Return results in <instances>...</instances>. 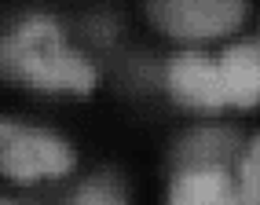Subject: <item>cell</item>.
Listing matches in <instances>:
<instances>
[{"label":"cell","instance_id":"6da1fadb","mask_svg":"<svg viewBox=\"0 0 260 205\" xmlns=\"http://www.w3.org/2000/svg\"><path fill=\"white\" fill-rule=\"evenodd\" d=\"M0 74L37 92L88 95L95 88L92 62L66 44L62 29L44 15H33L8 37H0Z\"/></svg>","mask_w":260,"mask_h":205},{"label":"cell","instance_id":"7a4b0ae2","mask_svg":"<svg viewBox=\"0 0 260 205\" xmlns=\"http://www.w3.org/2000/svg\"><path fill=\"white\" fill-rule=\"evenodd\" d=\"M74 168V150L59 135L0 121V173L15 183H37L51 176H66Z\"/></svg>","mask_w":260,"mask_h":205},{"label":"cell","instance_id":"3957f363","mask_svg":"<svg viewBox=\"0 0 260 205\" xmlns=\"http://www.w3.org/2000/svg\"><path fill=\"white\" fill-rule=\"evenodd\" d=\"M147 15L176 41H213L242 26L246 0H147Z\"/></svg>","mask_w":260,"mask_h":205},{"label":"cell","instance_id":"277c9868","mask_svg":"<svg viewBox=\"0 0 260 205\" xmlns=\"http://www.w3.org/2000/svg\"><path fill=\"white\" fill-rule=\"evenodd\" d=\"M165 84L176 102L190 110H223L228 107V92H223V77H220V62L198 51H183L169 62Z\"/></svg>","mask_w":260,"mask_h":205},{"label":"cell","instance_id":"5b68a950","mask_svg":"<svg viewBox=\"0 0 260 205\" xmlns=\"http://www.w3.org/2000/svg\"><path fill=\"white\" fill-rule=\"evenodd\" d=\"M169 205H242V194L228 168H194L176 173Z\"/></svg>","mask_w":260,"mask_h":205},{"label":"cell","instance_id":"8992f818","mask_svg":"<svg viewBox=\"0 0 260 205\" xmlns=\"http://www.w3.org/2000/svg\"><path fill=\"white\" fill-rule=\"evenodd\" d=\"M220 62L223 92H228V107L249 110L260 102V44H235L228 48Z\"/></svg>","mask_w":260,"mask_h":205},{"label":"cell","instance_id":"52a82bcc","mask_svg":"<svg viewBox=\"0 0 260 205\" xmlns=\"http://www.w3.org/2000/svg\"><path fill=\"white\" fill-rule=\"evenodd\" d=\"M238 154V135L231 128H198L176 147V173H194V168H228Z\"/></svg>","mask_w":260,"mask_h":205},{"label":"cell","instance_id":"ba28073f","mask_svg":"<svg viewBox=\"0 0 260 205\" xmlns=\"http://www.w3.org/2000/svg\"><path fill=\"white\" fill-rule=\"evenodd\" d=\"M238 194L242 205H260V135L246 147L238 161Z\"/></svg>","mask_w":260,"mask_h":205},{"label":"cell","instance_id":"9c48e42d","mask_svg":"<svg viewBox=\"0 0 260 205\" xmlns=\"http://www.w3.org/2000/svg\"><path fill=\"white\" fill-rule=\"evenodd\" d=\"M70 205H125V194H121V187L107 176L99 180H88L77 187V194L70 198Z\"/></svg>","mask_w":260,"mask_h":205},{"label":"cell","instance_id":"30bf717a","mask_svg":"<svg viewBox=\"0 0 260 205\" xmlns=\"http://www.w3.org/2000/svg\"><path fill=\"white\" fill-rule=\"evenodd\" d=\"M88 37L99 41V44H110L117 37V22L107 19V15H95V19H88Z\"/></svg>","mask_w":260,"mask_h":205},{"label":"cell","instance_id":"8fae6325","mask_svg":"<svg viewBox=\"0 0 260 205\" xmlns=\"http://www.w3.org/2000/svg\"><path fill=\"white\" fill-rule=\"evenodd\" d=\"M0 205H15V201H0Z\"/></svg>","mask_w":260,"mask_h":205}]
</instances>
